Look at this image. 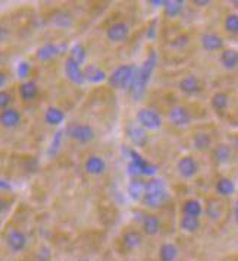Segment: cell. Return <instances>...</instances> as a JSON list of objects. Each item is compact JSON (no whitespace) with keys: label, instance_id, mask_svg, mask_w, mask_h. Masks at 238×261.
Returning a JSON list of instances; mask_svg holds the SVG:
<instances>
[{"label":"cell","instance_id":"13","mask_svg":"<svg viewBox=\"0 0 238 261\" xmlns=\"http://www.w3.org/2000/svg\"><path fill=\"white\" fill-rule=\"evenodd\" d=\"M106 160L102 155L91 154L88 155L84 162V170L90 176H102L106 172Z\"/></svg>","mask_w":238,"mask_h":261},{"label":"cell","instance_id":"7","mask_svg":"<svg viewBox=\"0 0 238 261\" xmlns=\"http://www.w3.org/2000/svg\"><path fill=\"white\" fill-rule=\"evenodd\" d=\"M166 118L168 122L177 128H185L193 122V115L188 110V107L182 106V105H174L169 107Z\"/></svg>","mask_w":238,"mask_h":261},{"label":"cell","instance_id":"27","mask_svg":"<svg viewBox=\"0 0 238 261\" xmlns=\"http://www.w3.org/2000/svg\"><path fill=\"white\" fill-rule=\"evenodd\" d=\"M202 222H200V217H194V216H187V214H182L179 217V227L181 230L187 232V233H194L200 229Z\"/></svg>","mask_w":238,"mask_h":261},{"label":"cell","instance_id":"42","mask_svg":"<svg viewBox=\"0 0 238 261\" xmlns=\"http://www.w3.org/2000/svg\"><path fill=\"white\" fill-rule=\"evenodd\" d=\"M8 83V76H6V73L3 71H0V90L5 87V84Z\"/></svg>","mask_w":238,"mask_h":261},{"label":"cell","instance_id":"33","mask_svg":"<svg viewBox=\"0 0 238 261\" xmlns=\"http://www.w3.org/2000/svg\"><path fill=\"white\" fill-rule=\"evenodd\" d=\"M50 22L55 27H59V28H69L72 25V16L65 11H56V12L52 13Z\"/></svg>","mask_w":238,"mask_h":261},{"label":"cell","instance_id":"20","mask_svg":"<svg viewBox=\"0 0 238 261\" xmlns=\"http://www.w3.org/2000/svg\"><path fill=\"white\" fill-rule=\"evenodd\" d=\"M141 242H143V235L135 229H130L122 235L121 247L125 251H134L141 245Z\"/></svg>","mask_w":238,"mask_h":261},{"label":"cell","instance_id":"19","mask_svg":"<svg viewBox=\"0 0 238 261\" xmlns=\"http://www.w3.org/2000/svg\"><path fill=\"white\" fill-rule=\"evenodd\" d=\"M160 219H159V216L155 213H149L144 216L143 219H141V230H143L144 235H147V237H155L159 233V230H160Z\"/></svg>","mask_w":238,"mask_h":261},{"label":"cell","instance_id":"17","mask_svg":"<svg viewBox=\"0 0 238 261\" xmlns=\"http://www.w3.org/2000/svg\"><path fill=\"white\" fill-rule=\"evenodd\" d=\"M66 50V44H56V43H44L43 46L37 48L36 58L38 60L47 62V60L58 58L60 53Z\"/></svg>","mask_w":238,"mask_h":261},{"label":"cell","instance_id":"34","mask_svg":"<svg viewBox=\"0 0 238 261\" xmlns=\"http://www.w3.org/2000/svg\"><path fill=\"white\" fill-rule=\"evenodd\" d=\"M224 30L226 33L232 34V36H238V13L231 12L228 13L224 19Z\"/></svg>","mask_w":238,"mask_h":261},{"label":"cell","instance_id":"9","mask_svg":"<svg viewBox=\"0 0 238 261\" xmlns=\"http://www.w3.org/2000/svg\"><path fill=\"white\" fill-rule=\"evenodd\" d=\"M130 33H131L130 25L124 21H116L106 28V38L110 43H124L125 40H128Z\"/></svg>","mask_w":238,"mask_h":261},{"label":"cell","instance_id":"10","mask_svg":"<svg viewBox=\"0 0 238 261\" xmlns=\"http://www.w3.org/2000/svg\"><path fill=\"white\" fill-rule=\"evenodd\" d=\"M234 157V150L232 145L226 143H219L212 147V160L215 162V165L218 166H224L232 162Z\"/></svg>","mask_w":238,"mask_h":261},{"label":"cell","instance_id":"47","mask_svg":"<svg viewBox=\"0 0 238 261\" xmlns=\"http://www.w3.org/2000/svg\"><path fill=\"white\" fill-rule=\"evenodd\" d=\"M232 6H234L235 9H238V0H234V2H232Z\"/></svg>","mask_w":238,"mask_h":261},{"label":"cell","instance_id":"2","mask_svg":"<svg viewBox=\"0 0 238 261\" xmlns=\"http://www.w3.org/2000/svg\"><path fill=\"white\" fill-rule=\"evenodd\" d=\"M168 190L165 182L160 178H150L146 180V187H144V194L141 197V204L147 208H160L168 200Z\"/></svg>","mask_w":238,"mask_h":261},{"label":"cell","instance_id":"43","mask_svg":"<svg viewBox=\"0 0 238 261\" xmlns=\"http://www.w3.org/2000/svg\"><path fill=\"white\" fill-rule=\"evenodd\" d=\"M234 220H235V223L238 225V200L234 201Z\"/></svg>","mask_w":238,"mask_h":261},{"label":"cell","instance_id":"38","mask_svg":"<svg viewBox=\"0 0 238 261\" xmlns=\"http://www.w3.org/2000/svg\"><path fill=\"white\" fill-rule=\"evenodd\" d=\"M30 72H31V65L28 63V62H19L18 65H16V75L21 78V80H24L27 81V76L30 75Z\"/></svg>","mask_w":238,"mask_h":261},{"label":"cell","instance_id":"30","mask_svg":"<svg viewBox=\"0 0 238 261\" xmlns=\"http://www.w3.org/2000/svg\"><path fill=\"white\" fill-rule=\"evenodd\" d=\"M181 212H182V214H187V216L200 217L203 214V204L196 198H188V200L182 202Z\"/></svg>","mask_w":238,"mask_h":261},{"label":"cell","instance_id":"8","mask_svg":"<svg viewBox=\"0 0 238 261\" xmlns=\"http://www.w3.org/2000/svg\"><path fill=\"white\" fill-rule=\"evenodd\" d=\"M177 172H178V175L182 179L196 178L197 173L200 172L199 162L190 154L182 155L177 162Z\"/></svg>","mask_w":238,"mask_h":261},{"label":"cell","instance_id":"37","mask_svg":"<svg viewBox=\"0 0 238 261\" xmlns=\"http://www.w3.org/2000/svg\"><path fill=\"white\" fill-rule=\"evenodd\" d=\"M63 132H65V130H60V129L55 132V135H53V138H52V141H50V147H49V151H47L50 155H55L56 153H58L60 144H62Z\"/></svg>","mask_w":238,"mask_h":261},{"label":"cell","instance_id":"16","mask_svg":"<svg viewBox=\"0 0 238 261\" xmlns=\"http://www.w3.org/2000/svg\"><path fill=\"white\" fill-rule=\"evenodd\" d=\"M200 46H202L203 50L206 51H219V50H224V46H225V41L224 38L216 34V33H212V31H206L200 36Z\"/></svg>","mask_w":238,"mask_h":261},{"label":"cell","instance_id":"18","mask_svg":"<svg viewBox=\"0 0 238 261\" xmlns=\"http://www.w3.org/2000/svg\"><path fill=\"white\" fill-rule=\"evenodd\" d=\"M178 88L182 94L196 95L202 91V83H200V80L196 75L188 73V75H185L184 78L179 80Z\"/></svg>","mask_w":238,"mask_h":261},{"label":"cell","instance_id":"22","mask_svg":"<svg viewBox=\"0 0 238 261\" xmlns=\"http://www.w3.org/2000/svg\"><path fill=\"white\" fill-rule=\"evenodd\" d=\"M18 95L22 101H31L38 95V85L36 81L27 80L22 81L18 87Z\"/></svg>","mask_w":238,"mask_h":261},{"label":"cell","instance_id":"4","mask_svg":"<svg viewBox=\"0 0 238 261\" xmlns=\"http://www.w3.org/2000/svg\"><path fill=\"white\" fill-rule=\"evenodd\" d=\"M157 172V166L147 162L144 157L137 153L134 148L130 150V163H128V173L132 175V178H140V176H149L153 178Z\"/></svg>","mask_w":238,"mask_h":261},{"label":"cell","instance_id":"3","mask_svg":"<svg viewBox=\"0 0 238 261\" xmlns=\"http://www.w3.org/2000/svg\"><path fill=\"white\" fill-rule=\"evenodd\" d=\"M137 71V66L127 63V65H119L113 71L107 75V84L115 88V90H125L128 91L134 81V75Z\"/></svg>","mask_w":238,"mask_h":261},{"label":"cell","instance_id":"26","mask_svg":"<svg viewBox=\"0 0 238 261\" xmlns=\"http://www.w3.org/2000/svg\"><path fill=\"white\" fill-rule=\"evenodd\" d=\"M65 120V112L59 107L50 106L44 112V122L50 126H59L60 123Z\"/></svg>","mask_w":238,"mask_h":261},{"label":"cell","instance_id":"14","mask_svg":"<svg viewBox=\"0 0 238 261\" xmlns=\"http://www.w3.org/2000/svg\"><path fill=\"white\" fill-rule=\"evenodd\" d=\"M21 120H22V115L15 107H8L5 110H0V126L5 128V129L18 128Z\"/></svg>","mask_w":238,"mask_h":261},{"label":"cell","instance_id":"1","mask_svg":"<svg viewBox=\"0 0 238 261\" xmlns=\"http://www.w3.org/2000/svg\"><path fill=\"white\" fill-rule=\"evenodd\" d=\"M156 63H157V55H156L155 50H150V53L144 59L141 66H137V71H135V75H134V81H132L131 87L128 90V93L131 94L134 100H140L146 93V88L150 83L152 73L156 69Z\"/></svg>","mask_w":238,"mask_h":261},{"label":"cell","instance_id":"12","mask_svg":"<svg viewBox=\"0 0 238 261\" xmlns=\"http://www.w3.org/2000/svg\"><path fill=\"white\" fill-rule=\"evenodd\" d=\"M125 135L134 147H144L147 143V130L143 129L137 122H130L125 126Z\"/></svg>","mask_w":238,"mask_h":261},{"label":"cell","instance_id":"15","mask_svg":"<svg viewBox=\"0 0 238 261\" xmlns=\"http://www.w3.org/2000/svg\"><path fill=\"white\" fill-rule=\"evenodd\" d=\"M28 244V238L21 229H11L6 233V245L12 252H21L24 251Z\"/></svg>","mask_w":238,"mask_h":261},{"label":"cell","instance_id":"36","mask_svg":"<svg viewBox=\"0 0 238 261\" xmlns=\"http://www.w3.org/2000/svg\"><path fill=\"white\" fill-rule=\"evenodd\" d=\"M206 214H207V217L212 219V220L219 219L221 214H222V205H221V202L216 201V200H209L207 207H206Z\"/></svg>","mask_w":238,"mask_h":261},{"label":"cell","instance_id":"29","mask_svg":"<svg viewBox=\"0 0 238 261\" xmlns=\"http://www.w3.org/2000/svg\"><path fill=\"white\" fill-rule=\"evenodd\" d=\"M193 147L197 151H207L212 148V137L207 132H197L193 135Z\"/></svg>","mask_w":238,"mask_h":261},{"label":"cell","instance_id":"5","mask_svg":"<svg viewBox=\"0 0 238 261\" xmlns=\"http://www.w3.org/2000/svg\"><path fill=\"white\" fill-rule=\"evenodd\" d=\"M135 122L146 130H157L162 128V116L160 113L152 109V107H141L138 109L137 115H135Z\"/></svg>","mask_w":238,"mask_h":261},{"label":"cell","instance_id":"41","mask_svg":"<svg viewBox=\"0 0 238 261\" xmlns=\"http://www.w3.org/2000/svg\"><path fill=\"white\" fill-rule=\"evenodd\" d=\"M193 5H196L197 8H204V6L210 5V2H209V0H194Z\"/></svg>","mask_w":238,"mask_h":261},{"label":"cell","instance_id":"48","mask_svg":"<svg viewBox=\"0 0 238 261\" xmlns=\"http://www.w3.org/2000/svg\"><path fill=\"white\" fill-rule=\"evenodd\" d=\"M78 261H90V260H85V258H84V260H78Z\"/></svg>","mask_w":238,"mask_h":261},{"label":"cell","instance_id":"45","mask_svg":"<svg viewBox=\"0 0 238 261\" xmlns=\"http://www.w3.org/2000/svg\"><path fill=\"white\" fill-rule=\"evenodd\" d=\"M0 190H11V185L6 180H2L0 179Z\"/></svg>","mask_w":238,"mask_h":261},{"label":"cell","instance_id":"25","mask_svg":"<svg viewBox=\"0 0 238 261\" xmlns=\"http://www.w3.org/2000/svg\"><path fill=\"white\" fill-rule=\"evenodd\" d=\"M210 106L216 113L224 115L229 106V95L226 94L225 91H216L210 98Z\"/></svg>","mask_w":238,"mask_h":261},{"label":"cell","instance_id":"35","mask_svg":"<svg viewBox=\"0 0 238 261\" xmlns=\"http://www.w3.org/2000/svg\"><path fill=\"white\" fill-rule=\"evenodd\" d=\"M69 58H72L77 63H80V65L83 66L84 62L87 59V50H85V47H84L81 43H77V44H74L71 47Z\"/></svg>","mask_w":238,"mask_h":261},{"label":"cell","instance_id":"6","mask_svg":"<svg viewBox=\"0 0 238 261\" xmlns=\"http://www.w3.org/2000/svg\"><path fill=\"white\" fill-rule=\"evenodd\" d=\"M65 134L68 138L78 144H88L94 140V129L88 123H69Z\"/></svg>","mask_w":238,"mask_h":261},{"label":"cell","instance_id":"44","mask_svg":"<svg viewBox=\"0 0 238 261\" xmlns=\"http://www.w3.org/2000/svg\"><path fill=\"white\" fill-rule=\"evenodd\" d=\"M165 2H166V0H152V2H150V5H153V6H156V8H157V6H162V8H163Z\"/></svg>","mask_w":238,"mask_h":261},{"label":"cell","instance_id":"23","mask_svg":"<svg viewBox=\"0 0 238 261\" xmlns=\"http://www.w3.org/2000/svg\"><path fill=\"white\" fill-rule=\"evenodd\" d=\"M219 62H221V65L225 68L226 71H232V69L238 68V50L231 47L224 48L221 51Z\"/></svg>","mask_w":238,"mask_h":261},{"label":"cell","instance_id":"24","mask_svg":"<svg viewBox=\"0 0 238 261\" xmlns=\"http://www.w3.org/2000/svg\"><path fill=\"white\" fill-rule=\"evenodd\" d=\"M215 192L219 197H231L235 192V184L231 178L226 176H221L215 182Z\"/></svg>","mask_w":238,"mask_h":261},{"label":"cell","instance_id":"39","mask_svg":"<svg viewBox=\"0 0 238 261\" xmlns=\"http://www.w3.org/2000/svg\"><path fill=\"white\" fill-rule=\"evenodd\" d=\"M11 103H12V94L6 90H0V110L11 107Z\"/></svg>","mask_w":238,"mask_h":261},{"label":"cell","instance_id":"32","mask_svg":"<svg viewBox=\"0 0 238 261\" xmlns=\"http://www.w3.org/2000/svg\"><path fill=\"white\" fill-rule=\"evenodd\" d=\"M144 187H146V180L141 178H134L128 185V194L132 200L135 201H141V197L144 194Z\"/></svg>","mask_w":238,"mask_h":261},{"label":"cell","instance_id":"11","mask_svg":"<svg viewBox=\"0 0 238 261\" xmlns=\"http://www.w3.org/2000/svg\"><path fill=\"white\" fill-rule=\"evenodd\" d=\"M63 71H65L66 78H68L72 84H75V85H83V84L85 83V78H84V68L80 63H77L72 58H69V56L65 59Z\"/></svg>","mask_w":238,"mask_h":261},{"label":"cell","instance_id":"40","mask_svg":"<svg viewBox=\"0 0 238 261\" xmlns=\"http://www.w3.org/2000/svg\"><path fill=\"white\" fill-rule=\"evenodd\" d=\"M188 41H190V37L187 36V34H181L177 38H174V41H172V46L174 47H184V46H187L188 44Z\"/></svg>","mask_w":238,"mask_h":261},{"label":"cell","instance_id":"31","mask_svg":"<svg viewBox=\"0 0 238 261\" xmlns=\"http://www.w3.org/2000/svg\"><path fill=\"white\" fill-rule=\"evenodd\" d=\"M185 2L184 0H166L163 5V12L168 18H177L184 11Z\"/></svg>","mask_w":238,"mask_h":261},{"label":"cell","instance_id":"21","mask_svg":"<svg viewBox=\"0 0 238 261\" xmlns=\"http://www.w3.org/2000/svg\"><path fill=\"white\" fill-rule=\"evenodd\" d=\"M84 78H85V83L100 84L103 81H107V73L100 66L90 63L84 68Z\"/></svg>","mask_w":238,"mask_h":261},{"label":"cell","instance_id":"28","mask_svg":"<svg viewBox=\"0 0 238 261\" xmlns=\"http://www.w3.org/2000/svg\"><path fill=\"white\" fill-rule=\"evenodd\" d=\"M179 254L178 247L172 242H165L159 248V261H177Z\"/></svg>","mask_w":238,"mask_h":261},{"label":"cell","instance_id":"46","mask_svg":"<svg viewBox=\"0 0 238 261\" xmlns=\"http://www.w3.org/2000/svg\"><path fill=\"white\" fill-rule=\"evenodd\" d=\"M5 208H6V201L0 197V214L5 212Z\"/></svg>","mask_w":238,"mask_h":261}]
</instances>
